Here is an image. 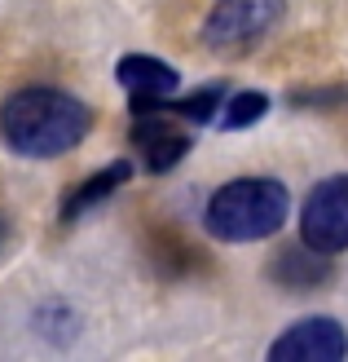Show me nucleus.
<instances>
[{"instance_id": "f257e3e1", "label": "nucleus", "mask_w": 348, "mask_h": 362, "mask_svg": "<svg viewBox=\"0 0 348 362\" xmlns=\"http://www.w3.org/2000/svg\"><path fill=\"white\" fill-rule=\"evenodd\" d=\"M93 129V111L66 88L31 84L0 102V141L23 159H58Z\"/></svg>"}, {"instance_id": "f03ea898", "label": "nucleus", "mask_w": 348, "mask_h": 362, "mask_svg": "<svg viewBox=\"0 0 348 362\" xmlns=\"http://www.w3.org/2000/svg\"><path fill=\"white\" fill-rule=\"evenodd\" d=\"M291 212V194L273 177H234L208 199V234L221 243H260L278 234Z\"/></svg>"}, {"instance_id": "7ed1b4c3", "label": "nucleus", "mask_w": 348, "mask_h": 362, "mask_svg": "<svg viewBox=\"0 0 348 362\" xmlns=\"http://www.w3.org/2000/svg\"><path fill=\"white\" fill-rule=\"evenodd\" d=\"M282 9L287 0H216L203 23V45L216 53H243L278 27Z\"/></svg>"}, {"instance_id": "20e7f679", "label": "nucleus", "mask_w": 348, "mask_h": 362, "mask_svg": "<svg viewBox=\"0 0 348 362\" xmlns=\"http://www.w3.org/2000/svg\"><path fill=\"white\" fill-rule=\"evenodd\" d=\"M300 243L326 257L348 247V173H335L308 190L300 208Z\"/></svg>"}, {"instance_id": "39448f33", "label": "nucleus", "mask_w": 348, "mask_h": 362, "mask_svg": "<svg viewBox=\"0 0 348 362\" xmlns=\"http://www.w3.org/2000/svg\"><path fill=\"white\" fill-rule=\"evenodd\" d=\"M128 141L141 159L145 173H172L181 159L190 155V133L172 111H163L159 102L150 106H133V129H128Z\"/></svg>"}, {"instance_id": "423d86ee", "label": "nucleus", "mask_w": 348, "mask_h": 362, "mask_svg": "<svg viewBox=\"0 0 348 362\" xmlns=\"http://www.w3.org/2000/svg\"><path fill=\"white\" fill-rule=\"evenodd\" d=\"M273 362H340L348 358V332L335 318H300L269 345Z\"/></svg>"}, {"instance_id": "0eeeda50", "label": "nucleus", "mask_w": 348, "mask_h": 362, "mask_svg": "<svg viewBox=\"0 0 348 362\" xmlns=\"http://www.w3.org/2000/svg\"><path fill=\"white\" fill-rule=\"evenodd\" d=\"M115 80L133 106H150V102H163V98L176 93L181 71L168 66L163 58H150V53H128V58L115 62Z\"/></svg>"}, {"instance_id": "6e6552de", "label": "nucleus", "mask_w": 348, "mask_h": 362, "mask_svg": "<svg viewBox=\"0 0 348 362\" xmlns=\"http://www.w3.org/2000/svg\"><path fill=\"white\" fill-rule=\"evenodd\" d=\"M331 257L313 247H287L269 261V279L282 287V292H313V287L331 283Z\"/></svg>"}, {"instance_id": "1a4fd4ad", "label": "nucleus", "mask_w": 348, "mask_h": 362, "mask_svg": "<svg viewBox=\"0 0 348 362\" xmlns=\"http://www.w3.org/2000/svg\"><path fill=\"white\" fill-rule=\"evenodd\" d=\"M128 177H133V164L128 159H115V164H106L102 173H93V177H84L76 190H71L66 199H62V208H58V216L71 226V221H80V216H88L97 204H106L119 186H128Z\"/></svg>"}, {"instance_id": "9d476101", "label": "nucleus", "mask_w": 348, "mask_h": 362, "mask_svg": "<svg viewBox=\"0 0 348 362\" xmlns=\"http://www.w3.org/2000/svg\"><path fill=\"white\" fill-rule=\"evenodd\" d=\"M221 102H225V84H203L198 93H190V98H163L159 106L163 111H172L176 119H190V124H208V119H216L221 115Z\"/></svg>"}, {"instance_id": "9b49d317", "label": "nucleus", "mask_w": 348, "mask_h": 362, "mask_svg": "<svg viewBox=\"0 0 348 362\" xmlns=\"http://www.w3.org/2000/svg\"><path fill=\"white\" fill-rule=\"evenodd\" d=\"M260 115H269V98L247 88V93H234L225 106H221V129L225 133H238V129H251L260 124Z\"/></svg>"}, {"instance_id": "f8f14e48", "label": "nucleus", "mask_w": 348, "mask_h": 362, "mask_svg": "<svg viewBox=\"0 0 348 362\" xmlns=\"http://www.w3.org/2000/svg\"><path fill=\"white\" fill-rule=\"evenodd\" d=\"M296 106H326V102H348V88H335V93H291Z\"/></svg>"}, {"instance_id": "ddd939ff", "label": "nucleus", "mask_w": 348, "mask_h": 362, "mask_svg": "<svg viewBox=\"0 0 348 362\" xmlns=\"http://www.w3.org/2000/svg\"><path fill=\"white\" fill-rule=\"evenodd\" d=\"M9 243V221H5V212H0V247Z\"/></svg>"}]
</instances>
